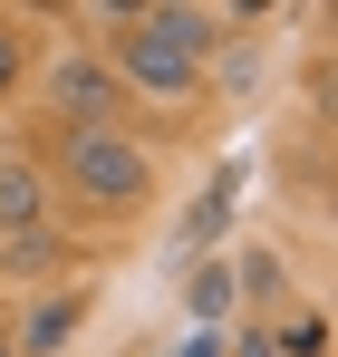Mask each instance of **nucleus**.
I'll return each mask as SVG.
<instances>
[{"mask_svg": "<svg viewBox=\"0 0 338 357\" xmlns=\"http://www.w3.org/2000/svg\"><path fill=\"white\" fill-rule=\"evenodd\" d=\"M107 29H116V49L107 68L116 77H135L145 97H184L193 77H203V59H213V10H107Z\"/></svg>", "mask_w": 338, "mask_h": 357, "instance_id": "nucleus-1", "label": "nucleus"}, {"mask_svg": "<svg viewBox=\"0 0 338 357\" xmlns=\"http://www.w3.org/2000/svg\"><path fill=\"white\" fill-rule=\"evenodd\" d=\"M58 174H68L78 203H97V213H135V203L155 193V155H145L135 135H116V126H78L68 155H58Z\"/></svg>", "mask_w": 338, "mask_h": 357, "instance_id": "nucleus-2", "label": "nucleus"}, {"mask_svg": "<svg viewBox=\"0 0 338 357\" xmlns=\"http://www.w3.org/2000/svg\"><path fill=\"white\" fill-rule=\"evenodd\" d=\"M49 116H68V135H78V126H116V68H107V49H68V59L49 68Z\"/></svg>", "mask_w": 338, "mask_h": 357, "instance_id": "nucleus-3", "label": "nucleus"}, {"mask_svg": "<svg viewBox=\"0 0 338 357\" xmlns=\"http://www.w3.org/2000/svg\"><path fill=\"white\" fill-rule=\"evenodd\" d=\"M39 203H49V183H39V165L29 155H0V232H39Z\"/></svg>", "mask_w": 338, "mask_h": 357, "instance_id": "nucleus-4", "label": "nucleus"}, {"mask_svg": "<svg viewBox=\"0 0 338 357\" xmlns=\"http://www.w3.org/2000/svg\"><path fill=\"white\" fill-rule=\"evenodd\" d=\"M78 319H87V299H78V290H58V299H39V309H29V328H20V348H29V357H49V348H68V338H78Z\"/></svg>", "mask_w": 338, "mask_h": 357, "instance_id": "nucleus-5", "label": "nucleus"}, {"mask_svg": "<svg viewBox=\"0 0 338 357\" xmlns=\"http://www.w3.org/2000/svg\"><path fill=\"white\" fill-rule=\"evenodd\" d=\"M184 299H193V328H223V319H232V271H223V261H193Z\"/></svg>", "mask_w": 338, "mask_h": 357, "instance_id": "nucleus-6", "label": "nucleus"}, {"mask_svg": "<svg viewBox=\"0 0 338 357\" xmlns=\"http://www.w3.org/2000/svg\"><path fill=\"white\" fill-rule=\"evenodd\" d=\"M20 68H29V39H20V20H0V97L20 87Z\"/></svg>", "mask_w": 338, "mask_h": 357, "instance_id": "nucleus-7", "label": "nucleus"}, {"mask_svg": "<svg viewBox=\"0 0 338 357\" xmlns=\"http://www.w3.org/2000/svg\"><path fill=\"white\" fill-rule=\"evenodd\" d=\"M281 357H329V328H319V319H290V338H281Z\"/></svg>", "mask_w": 338, "mask_h": 357, "instance_id": "nucleus-8", "label": "nucleus"}, {"mask_svg": "<svg viewBox=\"0 0 338 357\" xmlns=\"http://www.w3.org/2000/svg\"><path fill=\"white\" fill-rule=\"evenodd\" d=\"M174 357H223V328H193V338H184Z\"/></svg>", "mask_w": 338, "mask_h": 357, "instance_id": "nucleus-9", "label": "nucleus"}]
</instances>
